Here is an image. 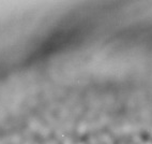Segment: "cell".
I'll use <instances>...</instances> for the list:
<instances>
[{
    "instance_id": "1",
    "label": "cell",
    "mask_w": 152,
    "mask_h": 144,
    "mask_svg": "<svg viewBox=\"0 0 152 144\" xmlns=\"http://www.w3.org/2000/svg\"><path fill=\"white\" fill-rule=\"evenodd\" d=\"M147 144H151V143H147Z\"/></svg>"
}]
</instances>
